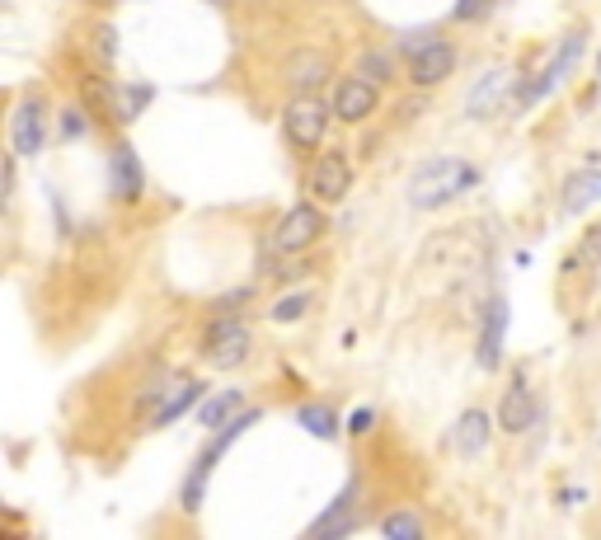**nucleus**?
Segmentation results:
<instances>
[{
	"mask_svg": "<svg viewBox=\"0 0 601 540\" xmlns=\"http://www.w3.org/2000/svg\"><path fill=\"white\" fill-rule=\"evenodd\" d=\"M475 179L479 174L470 160H428V165L409 179V202H414V207H442V202H451L456 193H465Z\"/></svg>",
	"mask_w": 601,
	"mask_h": 540,
	"instance_id": "nucleus-1",
	"label": "nucleus"
},
{
	"mask_svg": "<svg viewBox=\"0 0 601 540\" xmlns=\"http://www.w3.org/2000/svg\"><path fill=\"white\" fill-rule=\"evenodd\" d=\"M329 118H334V104H324L315 94H292L287 108H282V132L296 151H315L329 132Z\"/></svg>",
	"mask_w": 601,
	"mask_h": 540,
	"instance_id": "nucleus-2",
	"label": "nucleus"
},
{
	"mask_svg": "<svg viewBox=\"0 0 601 540\" xmlns=\"http://www.w3.org/2000/svg\"><path fill=\"white\" fill-rule=\"evenodd\" d=\"M198 348L212 367H240V362L249 357V348H254V334L245 329L240 315H216V320L202 329Z\"/></svg>",
	"mask_w": 601,
	"mask_h": 540,
	"instance_id": "nucleus-3",
	"label": "nucleus"
},
{
	"mask_svg": "<svg viewBox=\"0 0 601 540\" xmlns=\"http://www.w3.org/2000/svg\"><path fill=\"white\" fill-rule=\"evenodd\" d=\"M259 418H263L259 409H245V414H235L231 423H226V432H216V437H212V447H207V451L198 456V461H193V475L184 479V508H188V512H198V508H202V489H207V475H212L216 456H221V451L231 447V442H235V437H240L245 428H254Z\"/></svg>",
	"mask_w": 601,
	"mask_h": 540,
	"instance_id": "nucleus-4",
	"label": "nucleus"
},
{
	"mask_svg": "<svg viewBox=\"0 0 601 540\" xmlns=\"http://www.w3.org/2000/svg\"><path fill=\"white\" fill-rule=\"evenodd\" d=\"M320 235H324V212L315 202H296L292 212L278 221V231H273V249H278V254H301V249H310Z\"/></svg>",
	"mask_w": 601,
	"mask_h": 540,
	"instance_id": "nucleus-5",
	"label": "nucleus"
},
{
	"mask_svg": "<svg viewBox=\"0 0 601 540\" xmlns=\"http://www.w3.org/2000/svg\"><path fill=\"white\" fill-rule=\"evenodd\" d=\"M456 71V47L447 38H428V43H414L409 47V80L418 90H432Z\"/></svg>",
	"mask_w": 601,
	"mask_h": 540,
	"instance_id": "nucleus-6",
	"label": "nucleus"
},
{
	"mask_svg": "<svg viewBox=\"0 0 601 540\" xmlns=\"http://www.w3.org/2000/svg\"><path fill=\"white\" fill-rule=\"evenodd\" d=\"M10 146L15 155H38L47 146V108H43V94H24L10 118Z\"/></svg>",
	"mask_w": 601,
	"mask_h": 540,
	"instance_id": "nucleus-7",
	"label": "nucleus"
},
{
	"mask_svg": "<svg viewBox=\"0 0 601 540\" xmlns=\"http://www.w3.org/2000/svg\"><path fill=\"white\" fill-rule=\"evenodd\" d=\"M348 188H353V160L343 151L315 155V165H310V193H315V202H343Z\"/></svg>",
	"mask_w": 601,
	"mask_h": 540,
	"instance_id": "nucleus-8",
	"label": "nucleus"
},
{
	"mask_svg": "<svg viewBox=\"0 0 601 540\" xmlns=\"http://www.w3.org/2000/svg\"><path fill=\"white\" fill-rule=\"evenodd\" d=\"M531 423H536V390L526 381V371H517L508 381V390H503V404H498V428L508 437H522Z\"/></svg>",
	"mask_w": 601,
	"mask_h": 540,
	"instance_id": "nucleus-9",
	"label": "nucleus"
},
{
	"mask_svg": "<svg viewBox=\"0 0 601 540\" xmlns=\"http://www.w3.org/2000/svg\"><path fill=\"white\" fill-rule=\"evenodd\" d=\"M376 99H381V90H376V80L367 76H348L339 80V90H334V118L339 123H362V118H371L376 113Z\"/></svg>",
	"mask_w": 601,
	"mask_h": 540,
	"instance_id": "nucleus-10",
	"label": "nucleus"
},
{
	"mask_svg": "<svg viewBox=\"0 0 601 540\" xmlns=\"http://www.w3.org/2000/svg\"><path fill=\"white\" fill-rule=\"evenodd\" d=\"M601 202V170L583 165V170H573L559 188V212L564 216H583L587 207H597Z\"/></svg>",
	"mask_w": 601,
	"mask_h": 540,
	"instance_id": "nucleus-11",
	"label": "nucleus"
},
{
	"mask_svg": "<svg viewBox=\"0 0 601 540\" xmlns=\"http://www.w3.org/2000/svg\"><path fill=\"white\" fill-rule=\"evenodd\" d=\"M447 447L456 456H479V451L489 447V414L484 409H465L447 432Z\"/></svg>",
	"mask_w": 601,
	"mask_h": 540,
	"instance_id": "nucleus-12",
	"label": "nucleus"
},
{
	"mask_svg": "<svg viewBox=\"0 0 601 540\" xmlns=\"http://www.w3.org/2000/svg\"><path fill=\"white\" fill-rule=\"evenodd\" d=\"M108 184L123 202H137L141 198V165H137V151L132 146H118L108 155Z\"/></svg>",
	"mask_w": 601,
	"mask_h": 540,
	"instance_id": "nucleus-13",
	"label": "nucleus"
},
{
	"mask_svg": "<svg viewBox=\"0 0 601 540\" xmlns=\"http://www.w3.org/2000/svg\"><path fill=\"white\" fill-rule=\"evenodd\" d=\"M484 315H489V320H484V334H479V367H498V357H503V329H508V306L494 296Z\"/></svg>",
	"mask_w": 601,
	"mask_h": 540,
	"instance_id": "nucleus-14",
	"label": "nucleus"
},
{
	"mask_svg": "<svg viewBox=\"0 0 601 540\" xmlns=\"http://www.w3.org/2000/svg\"><path fill=\"white\" fill-rule=\"evenodd\" d=\"M324 76H329V66H324V57H315V52H296L292 62H287V85H292L296 94H310Z\"/></svg>",
	"mask_w": 601,
	"mask_h": 540,
	"instance_id": "nucleus-15",
	"label": "nucleus"
},
{
	"mask_svg": "<svg viewBox=\"0 0 601 540\" xmlns=\"http://www.w3.org/2000/svg\"><path fill=\"white\" fill-rule=\"evenodd\" d=\"M202 381H184V386H174V395L165 404H160V409H155L151 414V428H165V423H174V418H184L188 409H193V404L202 400Z\"/></svg>",
	"mask_w": 601,
	"mask_h": 540,
	"instance_id": "nucleus-16",
	"label": "nucleus"
},
{
	"mask_svg": "<svg viewBox=\"0 0 601 540\" xmlns=\"http://www.w3.org/2000/svg\"><path fill=\"white\" fill-rule=\"evenodd\" d=\"M296 423H301L310 437H320V442H334V437H339V414H334L329 404H320V400L301 404V409H296Z\"/></svg>",
	"mask_w": 601,
	"mask_h": 540,
	"instance_id": "nucleus-17",
	"label": "nucleus"
},
{
	"mask_svg": "<svg viewBox=\"0 0 601 540\" xmlns=\"http://www.w3.org/2000/svg\"><path fill=\"white\" fill-rule=\"evenodd\" d=\"M155 99V85H123L118 90V123H132V118H141V108Z\"/></svg>",
	"mask_w": 601,
	"mask_h": 540,
	"instance_id": "nucleus-18",
	"label": "nucleus"
},
{
	"mask_svg": "<svg viewBox=\"0 0 601 540\" xmlns=\"http://www.w3.org/2000/svg\"><path fill=\"white\" fill-rule=\"evenodd\" d=\"M240 404H245V395H240V390H221V395H212V400L202 404L198 418L207 423V428H216V423H226V418H231Z\"/></svg>",
	"mask_w": 601,
	"mask_h": 540,
	"instance_id": "nucleus-19",
	"label": "nucleus"
},
{
	"mask_svg": "<svg viewBox=\"0 0 601 540\" xmlns=\"http://www.w3.org/2000/svg\"><path fill=\"white\" fill-rule=\"evenodd\" d=\"M503 85H508V76H503V71H489V76L475 85V94H470V113H475V118H484V113L494 108V99H498V90H503Z\"/></svg>",
	"mask_w": 601,
	"mask_h": 540,
	"instance_id": "nucleus-20",
	"label": "nucleus"
},
{
	"mask_svg": "<svg viewBox=\"0 0 601 540\" xmlns=\"http://www.w3.org/2000/svg\"><path fill=\"white\" fill-rule=\"evenodd\" d=\"M381 536H390V540H418V536H423V517H418V512H390L386 522H381Z\"/></svg>",
	"mask_w": 601,
	"mask_h": 540,
	"instance_id": "nucleus-21",
	"label": "nucleus"
},
{
	"mask_svg": "<svg viewBox=\"0 0 601 540\" xmlns=\"http://www.w3.org/2000/svg\"><path fill=\"white\" fill-rule=\"evenodd\" d=\"M306 310H310V296L306 292H292V296H282L278 306H273V320H278V324H296Z\"/></svg>",
	"mask_w": 601,
	"mask_h": 540,
	"instance_id": "nucleus-22",
	"label": "nucleus"
},
{
	"mask_svg": "<svg viewBox=\"0 0 601 540\" xmlns=\"http://www.w3.org/2000/svg\"><path fill=\"white\" fill-rule=\"evenodd\" d=\"M57 132H62V141L85 137V132H90V113H85V108H66V113H62V127H57Z\"/></svg>",
	"mask_w": 601,
	"mask_h": 540,
	"instance_id": "nucleus-23",
	"label": "nucleus"
},
{
	"mask_svg": "<svg viewBox=\"0 0 601 540\" xmlns=\"http://www.w3.org/2000/svg\"><path fill=\"white\" fill-rule=\"evenodd\" d=\"M362 76L376 80V85H386L390 80V57L386 52H367V57H362Z\"/></svg>",
	"mask_w": 601,
	"mask_h": 540,
	"instance_id": "nucleus-24",
	"label": "nucleus"
},
{
	"mask_svg": "<svg viewBox=\"0 0 601 540\" xmlns=\"http://www.w3.org/2000/svg\"><path fill=\"white\" fill-rule=\"evenodd\" d=\"M94 57H99V62H113V57H118V33L108 29V24L94 29Z\"/></svg>",
	"mask_w": 601,
	"mask_h": 540,
	"instance_id": "nucleus-25",
	"label": "nucleus"
},
{
	"mask_svg": "<svg viewBox=\"0 0 601 540\" xmlns=\"http://www.w3.org/2000/svg\"><path fill=\"white\" fill-rule=\"evenodd\" d=\"M479 15H489V0H456V19L461 24H475Z\"/></svg>",
	"mask_w": 601,
	"mask_h": 540,
	"instance_id": "nucleus-26",
	"label": "nucleus"
},
{
	"mask_svg": "<svg viewBox=\"0 0 601 540\" xmlns=\"http://www.w3.org/2000/svg\"><path fill=\"white\" fill-rule=\"evenodd\" d=\"M371 423H376V409H367V404H362V409L348 418V432H353V437H362V432H371Z\"/></svg>",
	"mask_w": 601,
	"mask_h": 540,
	"instance_id": "nucleus-27",
	"label": "nucleus"
},
{
	"mask_svg": "<svg viewBox=\"0 0 601 540\" xmlns=\"http://www.w3.org/2000/svg\"><path fill=\"white\" fill-rule=\"evenodd\" d=\"M597 80H601V52H597Z\"/></svg>",
	"mask_w": 601,
	"mask_h": 540,
	"instance_id": "nucleus-28",
	"label": "nucleus"
}]
</instances>
